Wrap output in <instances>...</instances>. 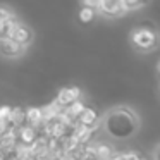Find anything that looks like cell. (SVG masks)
Returning <instances> with one entry per match:
<instances>
[{"mask_svg":"<svg viewBox=\"0 0 160 160\" xmlns=\"http://www.w3.org/2000/svg\"><path fill=\"white\" fill-rule=\"evenodd\" d=\"M132 43L143 52H148L157 45V35L150 28H136L132 31Z\"/></svg>","mask_w":160,"mask_h":160,"instance_id":"obj_1","label":"cell"},{"mask_svg":"<svg viewBox=\"0 0 160 160\" xmlns=\"http://www.w3.org/2000/svg\"><path fill=\"white\" fill-rule=\"evenodd\" d=\"M98 12L107 18H119L126 12V7L122 0H100V7Z\"/></svg>","mask_w":160,"mask_h":160,"instance_id":"obj_2","label":"cell"},{"mask_svg":"<svg viewBox=\"0 0 160 160\" xmlns=\"http://www.w3.org/2000/svg\"><path fill=\"white\" fill-rule=\"evenodd\" d=\"M11 38L14 40L16 43H19L21 47H24V48H26V47L33 42V31L26 24H22V22L18 21V22H16V26H14V29H12Z\"/></svg>","mask_w":160,"mask_h":160,"instance_id":"obj_3","label":"cell"},{"mask_svg":"<svg viewBox=\"0 0 160 160\" xmlns=\"http://www.w3.org/2000/svg\"><path fill=\"white\" fill-rule=\"evenodd\" d=\"M16 136H18V139L21 143H24V145H31V143L36 139V136H38V131H36L35 126L24 122L22 126L16 128Z\"/></svg>","mask_w":160,"mask_h":160,"instance_id":"obj_4","label":"cell"},{"mask_svg":"<svg viewBox=\"0 0 160 160\" xmlns=\"http://www.w3.org/2000/svg\"><path fill=\"white\" fill-rule=\"evenodd\" d=\"M22 52H24V47L16 43L12 38L0 40V53L4 57H19Z\"/></svg>","mask_w":160,"mask_h":160,"instance_id":"obj_5","label":"cell"},{"mask_svg":"<svg viewBox=\"0 0 160 160\" xmlns=\"http://www.w3.org/2000/svg\"><path fill=\"white\" fill-rule=\"evenodd\" d=\"M79 95H81L79 88H74V86L72 88H64V90L59 91L55 102L60 105V107H66V105L72 103L74 100H78V98H79Z\"/></svg>","mask_w":160,"mask_h":160,"instance_id":"obj_6","label":"cell"},{"mask_svg":"<svg viewBox=\"0 0 160 160\" xmlns=\"http://www.w3.org/2000/svg\"><path fill=\"white\" fill-rule=\"evenodd\" d=\"M78 124H81V126H84V128H88V129L93 131V129L98 126V114H97V110L84 107V110L81 112L79 117H78Z\"/></svg>","mask_w":160,"mask_h":160,"instance_id":"obj_7","label":"cell"},{"mask_svg":"<svg viewBox=\"0 0 160 160\" xmlns=\"http://www.w3.org/2000/svg\"><path fill=\"white\" fill-rule=\"evenodd\" d=\"M9 122L16 128L22 126L26 122V110L21 107H16V108H11V115H9Z\"/></svg>","mask_w":160,"mask_h":160,"instance_id":"obj_8","label":"cell"},{"mask_svg":"<svg viewBox=\"0 0 160 160\" xmlns=\"http://www.w3.org/2000/svg\"><path fill=\"white\" fill-rule=\"evenodd\" d=\"M16 22H18V18H11L7 21H0V40H5V38H11L12 35V29H14Z\"/></svg>","mask_w":160,"mask_h":160,"instance_id":"obj_9","label":"cell"},{"mask_svg":"<svg viewBox=\"0 0 160 160\" xmlns=\"http://www.w3.org/2000/svg\"><path fill=\"white\" fill-rule=\"evenodd\" d=\"M26 122L31 126H35V128H38L40 124L43 122V117H42V110L36 107H31L26 110Z\"/></svg>","mask_w":160,"mask_h":160,"instance_id":"obj_10","label":"cell"},{"mask_svg":"<svg viewBox=\"0 0 160 160\" xmlns=\"http://www.w3.org/2000/svg\"><path fill=\"white\" fill-rule=\"evenodd\" d=\"M93 152H95L98 160H110L115 155L108 145H97V146H93Z\"/></svg>","mask_w":160,"mask_h":160,"instance_id":"obj_11","label":"cell"},{"mask_svg":"<svg viewBox=\"0 0 160 160\" xmlns=\"http://www.w3.org/2000/svg\"><path fill=\"white\" fill-rule=\"evenodd\" d=\"M95 12L97 11H93V9H90V7H83L79 11V19H81V22H91L95 19Z\"/></svg>","mask_w":160,"mask_h":160,"instance_id":"obj_12","label":"cell"},{"mask_svg":"<svg viewBox=\"0 0 160 160\" xmlns=\"http://www.w3.org/2000/svg\"><path fill=\"white\" fill-rule=\"evenodd\" d=\"M150 0H122V4H124L126 11H132V9H139L143 5H146Z\"/></svg>","mask_w":160,"mask_h":160,"instance_id":"obj_13","label":"cell"},{"mask_svg":"<svg viewBox=\"0 0 160 160\" xmlns=\"http://www.w3.org/2000/svg\"><path fill=\"white\" fill-rule=\"evenodd\" d=\"M16 126H12L9 121H5V119H0V136L2 134H7V132L14 131Z\"/></svg>","mask_w":160,"mask_h":160,"instance_id":"obj_14","label":"cell"},{"mask_svg":"<svg viewBox=\"0 0 160 160\" xmlns=\"http://www.w3.org/2000/svg\"><path fill=\"white\" fill-rule=\"evenodd\" d=\"M11 18H14V12L9 7L0 5V21H7V19H11Z\"/></svg>","mask_w":160,"mask_h":160,"instance_id":"obj_15","label":"cell"},{"mask_svg":"<svg viewBox=\"0 0 160 160\" xmlns=\"http://www.w3.org/2000/svg\"><path fill=\"white\" fill-rule=\"evenodd\" d=\"M81 2L84 7H90L93 11H98V7H100V0H81Z\"/></svg>","mask_w":160,"mask_h":160,"instance_id":"obj_16","label":"cell"},{"mask_svg":"<svg viewBox=\"0 0 160 160\" xmlns=\"http://www.w3.org/2000/svg\"><path fill=\"white\" fill-rule=\"evenodd\" d=\"M9 115H11V107H7V105L0 107V119H5V121H9Z\"/></svg>","mask_w":160,"mask_h":160,"instance_id":"obj_17","label":"cell"},{"mask_svg":"<svg viewBox=\"0 0 160 160\" xmlns=\"http://www.w3.org/2000/svg\"><path fill=\"white\" fill-rule=\"evenodd\" d=\"M0 160H5V158H4V153H2V155H0Z\"/></svg>","mask_w":160,"mask_h":160,"instance_id":"obj_18","label":"cell"},{"mask_svg":"<svg viewBox=\"0 0 160 160\" xmlns=\"http://www.w3.org/2000/svg\"><path fill=\"white\" fill-rule=\"evenodd\" d=\"M2 153H4V150H2V148H0V155H2Z\"/></svg>","mask_w":160,"mask_h":160,"instance_id":"obj_19","label":"cell"},{"mask_svg":"<svg viewBox=\"0 0 160 160\" xmlns=\"http://www.w3.org/2000/svg\"><path fill=\"white\" fill-rule=\"evenodd\" d=\"M138 160H145V158H138Z\"/></svg>","mask_w":160,"mask_h":160,"instance_id":"obj_20","label":"cell"}]
</instances>
